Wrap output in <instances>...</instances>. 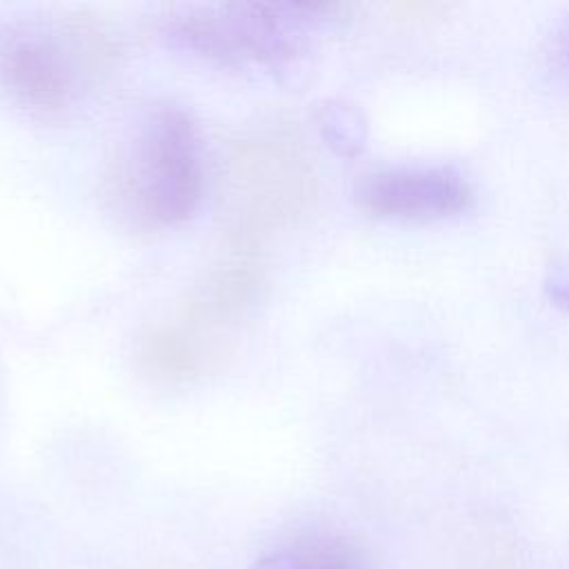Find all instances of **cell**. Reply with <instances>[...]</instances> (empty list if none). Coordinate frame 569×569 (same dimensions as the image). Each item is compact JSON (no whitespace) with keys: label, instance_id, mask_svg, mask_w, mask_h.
Instances as JSON below:
<instances>
[{"label":"cell","instance_id":"7a4b0ae2","mask_svg":"<svg viewBox=\"0 0 569 569\" xmlns=\"http://www.w3.org/2000/svg\"><path fill=\"white\" fill-rule=\"evenodd\" d=\"M329 4H231L173 18L167 33L220 62L282 64L302 49V33Z\"/></svg>","mask_w":569,"mask_h":569},{"label":"cell","instance_id":"3957f363","mask_svg":"<svg viewBox=\"0 0 569 569\" xmlns=\"http://www.w3.org/2000/svg\"><path fill=\"white\" fill-rule=\"evenodd\" d=\"M0 87L36 113H58L80 89V47L71 36L20 27L0 38Z\"/></svg>","mask_w":569,"mask_h":569},{"label":"cell","instance_id":"52a82bcc","mask_svg":"<svg viewBox=\"0 0 569 569\" xmlns=\"http://www.w3.org/2000/svg\"><path fill=\"white\" fill-rule=\"evenodd\" d=\"M547 67L556 80L569 84V16L562 18L547 42Z\"/></svg>","mask_w":569,"mask_h":569},{"label":"cell","instance_id":"5b68a950","mask_svg":"<svg viewBox=\"0 0 569 569\" xmlns=\"http://www.w3.org/2000/svg\"><path fill=\"white\" fill-rule=\"evenodd\" d=\"M251 569H365L360 551L340 536H320L262 556Z\"/></svg>","mask_w":569,"mask_h":569},{"label":"cell","instance_id":"ba28073f","mask_svg":"<svg viewBox=\"0 0 569 569\" xmlns=\"http://www.w3.org/2000/svg\"><path fill=\"white\" fill-rule=\"evenodd\" d=\"M547 296L549 300L562 309L569 311V276H556L547 282Z\"/></svg>","mask_w":569,"mask_h":569},{"label":"cell","instance_id":"8992f818","mask_svg":"<svg viewBox=\"0 0 569 569\" xmlns=\"http://www.w3.org/2000/svg\"><path fill=\"white\" fill-rule=\"evenodd\" d=\"M325 136L342 153H356L365 140V122L353 107L331 104L325 109Z\"/></svg>","mask_w":569,"mask_h":569},{"label":"cell","instance_id":"6da1fadb","mask_svg":"<svg viewBox=\"0 0 569 569\" xmlns=\"http://www.w3.org/2000/svg\"><path fill=\"white\" fill-rule=\"evenodd\" d=\"M127 211L149 227H173L193 216L204 191V151L198 124L176 104L140 122L116 176Z\"/></svg>","mask_w":569,"mask_h":569},{"label":"cell","instance_id":"277c9868","mask_svg":"<svg viewBox=\"0 0 569 569\" xmlns=\"http://www.w3.org/2000/svg\"><path fill=\"white\" fill-rule=\"evenodd\" d=\"M353 198L373 216L433 220L465 211L473 193L449 167H398L362 176Z\"/></svg>","mask_w":569,"mask_h":569}]
</instances>
